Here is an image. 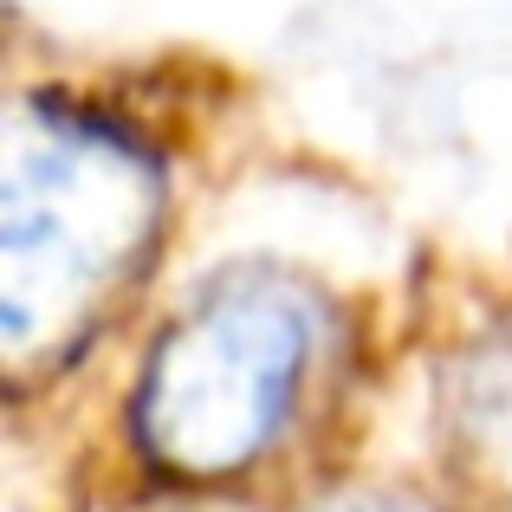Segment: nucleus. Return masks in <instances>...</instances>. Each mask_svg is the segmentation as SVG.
I'll return each mask as SVG.
<instances>
[{"label": "nucleus", "instance_id": "1", "mask_svg": "<svg viewBox=\"0 0 512 512\" xmlns=\"http://www.w3.org/2000/svg\"><path fill=\"white\" fill-rule=\"evenodd\" d=\"M163 156L98 104L20 98L0 169V357L20 376L91 344L163 240Z\"/></svg>", "mask_w": 512, "mask_h": 512}, {"label": "nucleus", "instance_id": "2", "mask_svg": "<svg viewBox=\"0 0 512 512\" xmlns=\"http://www.w3.org/2000/svg\"><path fill=\"white\" fill-rule=\"evenodd\" d=\"M325 344V299L286 266H221L150 344L130 441L163 480H240L279 448Z\"/></svg>", "mask_w": 512, "mask_h": 512}, {"label": "nucleus", "instance_id": "3", "mask_svg": "<svg viewBox=\"0 0 512 512\" xmlns=\"http://www.w3.org/2000/svg\"><path fill=\"white\" fill-rule=\"evenodd\" d=\"M454 435L480 474L512 493V325L480 338L454 370Z\"/></svg>", "mask_w": 512, "mask_h": 512}, {"label": "nucleus", "instance_id": "4", "mask_svg": "<svg viewBox=\"0 0 512 512\" xmlns=\"http://www.w3.org/2000/svg\"><path fill=\"white\" fill-rule=\"evenodd\" d=\"M325 512H435V506L415 500V493H350V500L325 506Z\"/></svg>", "mask_w": 512, "mask_h": 512}]
</instances>
